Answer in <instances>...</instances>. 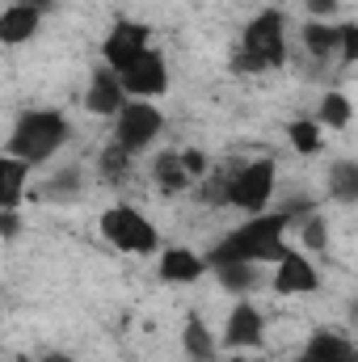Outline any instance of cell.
Masks as SVG:
<instances>
[{
	"instance_id": "cell-1",
	"label": "cell",
	"mask_w": 358,
	"mask_h": 362,
	"mask_svg": "<svg viewBox=\"0 0 358 362\" xmlns=\"http://www.w3.org/2000/svg\"><path fill=\"white\" fill-rule=\"evenodd\" d=\"M282 215H266V219H253L245 223L241 232H232L219 253H215V266H228V262H282L287 249H282Z\"/></svg>"
},
{
	"instance_id": "cell-2",
	"label": "cell",
	"mask_w": 358,
	"mask_h": 362,
	"mask_svg": "<svg viewBox=\"0 0 358 362\" xmlns=\"http://www.w3.org/2000/svg\"><path fill=\"white\" fill-rule=\"evenodd\" d=\"M64 135H68L64 118H59L55 110H38V114H25V118L17 122L8 152H13L17 160H47V156L64 144Z\"/></svg>"
},
{
	"instance_id": "cell-3",
	"label": "cell",
	"mask_w": 358,
	"mask_h": 362,
	"mask_svg": "<svg viewBox=\"0 0 358 362\" xmlns=\"http://www.w3.org/2000/svg\"><path fill=\"white\" fill-rule=\"evenodd\" d=\"M232 64L241 72H258V68H270V64H282V17L278 13H262L245 30V47L232 55Z\"/></svg>"
},
{
	"instance_id": "cell-4",
	"label": "cell",
	"mask_w": 358,
	"mask_h": 362,
	"mask_svg": "<svg viewBox=\"0 0 358 362\" xmlns=\"http://www.w3.org/2000/svg\"><path fill=\"white\" fill-rule=\"evenodd\" d=\"M101 232L122 249V253H152L156 249V232L144 215H135L131 206H114L105 219H101Z\"/></svg>"
},
{
	"instance_id": "cell-5",
	"label": "cell",
	"mask_w": 358,
	"mask_h": 362,
	"mask_svg": "<svg viewBox=\"0 0 358 362\" xmlns=\"http://www.w3.org/2000/svg\"><path fill=\"white\" fill-rule=\"evenodd\" d=\"M270 189H274V165L270 160H258V165L241 169L236 177L228 181V202H236L245 211H262Z\"/></svg>"
},
{
	"instance_id": "cell-6",
	"label": "cell",
	"mask_w": 358,
	"mask_h": 362,
	"mask_svg": "<svg viewBox=\"0 0 358 362\" xmlns=\"http://www.w3.org/2000/svg\"><path fill=\"white\" fill-rule=\"evenodd\" d=\"M139 55H148V30L135 25V21H122V25L105 38V59H110L118 72H127Z\"/></svg>"
},
{
	"instance_id": "cell-7",
	"label": "cell",
	"mask_w": 358,
	"mask_h": 362,
	"mask_svg": "<svg viewBox=\"0 0 358 362\" xmlns=\"http://www.w3.org/2000/svg\"><path fill=\"white\" fill-rule=\"evenodd\" d=\"M156 131H161V114L152 110V105H131V110H122V118H118V144L122 148H144L148 139H156Z\"/></svg>"
},
{
	"instance_id": "cell-8",
	"label": "cell",
	"mask_w": 358,
	"mask_h": 362,
	"mask_svg": "<svg viewBox=\"0 0 358 362\" xmlns=\"http://www.w3.org/2000/svg\"><path fill=\"white\" fill-rule=\"evenodd\" d=\"M118 81L131 93H161L165 89V64H161L156 51H148V55H139L127 72H118Z\"/></svg>"
},
{
	"instance_id": "cell-9",
	"label": "cell",
	"mask_w": 358,
	"mask_h": 362,
	"mask_svg": "<svg viewBox=\"0 0 358 362\" xmlns=\"http://www.w3.org/2000/svg\"><path fill=\"white\" fill-rule=\"evenodd\" d=\"M274 286H278V291H287V295L316 291V270H312L299 253H287V257L278 262V278H274Z\"/></svg>"
},
{
	"instance_id": "cell-10",
	"label": "cell",
	"mask_w": 358,
	"mask_h": 362,
	"mask_svg": "<svg viewBox=\"0 0 358 362\" xmlns=\"http://www.w3.org/2000/svg\"><path fill=\"white\" fill-rule=\"evenodd\" d=\"M304 362H350V346H346V337H337V333H321V337L308 341Z\"/></svg>"
},
{
	"instance_id": "cell-11",
	"label": "cell",
	"mask_w": 358,
	"mask_h": 362,
	"mask_svg": "<svg viewBox=\"0 0 358 362\" xmlns=\"http://www.w3.org/2000/svg\"><path fill=\"white\" fill-rule=\"evenodd\" d=\"M34 25H38V8L17 4V8L4 13V21H0V38H4V42H21V38L34 34Z\"/></svg>"
},
{
	"instance_id": "cell-12",
	"label": "cell",
	"mask_w": 358,
	"mask_h": 362,
	"mask_svg": "<svg viewBox=\"0 0 358 362\" xmlns=\"http://www.w3.org/2000/svg\"><path fill=\"white\" fill-rule=\"evenodd\" d=\"M262 337V316L253 308H236L232 320H228V341L232 346H253Z\"/></svg>"
},
{
	"instance_id": "cell-13",
	"label": "cell",
	"mask_w": 358,
	"mask_h": 362,
	"mask_svg": "<svg viewBox=\"0 0 358 362\" xmlns=\"http://www.w3.org/2000/svg\"><path fill=\"white\" fill-rule=\"evenodd\" d=\"M122 105V81H114V76H97L89 89V110L93 114H114Z\"/></svg>"
},
{
	"instance_id": "cell-14",
	"label": "cell",
	"mask_w": 358,
	"mask_h": 362,
	"mask_svg": "<svg viewBox=\"0 0 358 362\" xmlns=\"http://www.w3.org/2000/svg\"><path fill=\"white\" fill-rule=\"evenodd\" d=\"M161 274H165L169 282H190V278L202 274V262H198L194 253H185V249H169V257L161 262Z\"/></svg>"
},
{
	"instance_id": "cell-15",
	"label": "cell",
	"mask_w": 358,
	"mask_h": 362,
	"mask_svg": "<svg viewBox=\"0 0 358 362\" xmlns=\"http://www.w3.org/2000/svg\"><path fill=\"white\" fill-rule=\"evenodd\" d=\"M156 177H161V189L178 194V189L190 185V169H185V160H178V156H161L156 160Z\"/></svg>"
},
{
	"instance_id": "cell-16",
	"label": "cell",
	"mask_w": 358,
	"mask_h": 362,
	"mask_svg": "<svg viewBox=\"0 0 358 362\" xmlns=\"http://www.w3.org/2000/svg\"><path fill=\"white\" fill-rule=\"evenodd\" d=\"M0 177H4V189H0V198H4V206H13V202H17V194H21V181H25V160L8 156V160L0 165Z\"/></svg>"
},
{
	"instance_id": "cell-17",
	"label": "cell",
	"mask_w": 358,
	"mask_h": 362,
	"mask_svg": "<svg viewBox=\"0 0 358 362\" xmlns=\"http://www.w3.org/2000/svg\"><path fill=\"white\" fill-rule=\"evenodd\" d=\"M304 42L312 47V55H329L333 47H342V30H329V25H308V30H304Z\"/></svg>"
},
{
	"instance_id": "cell-18",
	"label": "cell",
	"mask_w": 358,
	"mask_h": 362,
	"mask_svg": "<svg viewBox=\"0 0 358 362\" xmlns=\"http://www.w3.org/2000/svg\"><path fill=\"white\" fill-rule=\"evenodd\" d=\"M185 354L194 362H207L215 350H211V333L198 325V320H190V329H185Z\"/></svg>"
},
{
	"instance_id": "cell-19",
	"label": "cell",
	"mask_w": 358,
	"mask_h": 362,
	"mask_svg": "<svg viewBox=\"0 0 358 362\" xmlns=\"http://www.w3.org/2000/svg\"><path fill=\"white\" fill-rule=\"evenodd\" d=\"M333 194L342 202H358V165H337L333 169Z\"/></svg>"
},
{
	"instance_id": "cell-20",
	"label": "cell",
	"mask_w": 358,
	"mask_h": 362,
	"mask_svg": "<svg viewBox=\"0 0 358 362\" xmlns=\"http://www.w3.org/2000/svg\"><path fill=\"white\" fill-rule=\"evenodd\" d=\"M127 156H131V148H122V144H114V148H105V152H101V173H105V177H122V173H127Z\"/></svg>"
},
{
	"instance_id": "cell-21",
	"label": "cell",
	"mask_w": 358,
	"mask_h": 362,
	"mask_svg": "<svg viewBox=\"0 0 358 362\" xmlns=\"http://www.w3.org/2000/svg\"><path fill=\"white\" fill-rule=\"evenodd\" d=\"M321 118H325L329 127H346V122H350V101H346V97H337V93H333V97H325Z\"/></svg>"
},
{
	"instance_id": "cell-22",
	"label": "cell",
	"mask_w": 358,
	"mask_h": 362,
	"mask_svg": "<svg viewBox=\"0 0 358 362\" xmlns=\"http://www.w3.org/2000/svg\"><path fill=\"white\" fill-rule=\"evenodd\" d=\"M291 144H295L299 152H316V148H321V135H316L312 122H295V127H291Z\"/></svg>"
},
{
	"instance_id": "cell-23",
	"label": "cell",
	"mask_w": 358,
	"mask_h": 362,
	"mask_svg": "<svg viewBox=\"0 0 358 362\" xmlns=\"http://www.w3.org/2000/svg\"><path fill=\"white\" fill-rule=\"evenodd\" d=\"M219 270H224V282H228L232 291H241V286H249V282H253L249 262H228V266H219Z\"/></svg>"
},
{
	"instance_id": "cell-24",
	"label": "cell",
	"mask_w": 358,
	"mask_h": 362,
	"mask_svg": "<svg viewBox=\"0 0 358 362\" xmlns=\"http://www.w3.org/2000/svg\"><path fill=\"white\" fill-rule=\"evenodd\" d=\"M304 245H308V249H325V223H321L316 215H312L308 228H304Z\"/></svg>"
},
{
	"instance_id": "cell-25",
	"label": "cell",
	"mask_w": 358,
	"mask_h": 362,
	"mask_svg": "<svg viewBox=\"0 0 358 362\" xmlns=\"http://www.w3.org/2000/svg\"><path fill=\"white\" fill-rule=\"evenodd\" d=\"M342 55L358 59V25H342Z\"/></svg>"
},
{
	"instance_id": "cell-26",
	"label": "cell",
	"mask_w": 358,
	"mask_h": 362,
	"mask_svg": "<svg viewBox=\"0 0 358 362\" xmlns=\"http://www.w3.org/2000/svg\"><path fill=\"white\" fill-rule=\"evenodd\" d=\"M181 160H185V169H190V177H198V173H202V169H207V160H202V156H198V152H185V156H181Z\"/></svg>"
},
{
	"instance_id": "cell-27",
	"label": "cell",
	"mask_w": 358,
	"mask_h": 362,
	"mask_svg": "<svg viewBox=\"0 0 358 362\" xmlns=\"http://www.w3.org/2000/svg\"><path fill=\"white\" fill-rule=\"evenodd\" d=\"M308 8H312V13H333L337 0H308Z\"/></svg>"
},
{
	"instance_id": "cell-28",
	"label": "cell",
	"mask_w": 358,
	"mask_h": 362,
	"mask_svg": "<svg viewBox=\"0 0 358 362\" xmlns=\"http://www.w3.org/2000/svg\"><path fill=\"white\" fill-rule=\"evenodd\" d=\"M25 4H30V8H47L51 0H25Z\"/></svg>"
},
{
	"instance_id": "cell-29",
	"label": "cell",
	"mask_w": 358,
	"mask_h": 362,
	"mask_svg": "<svg viewBox=\"0 0 358 362\" xmlns=\"http://www.w3.org/2000/svg\"><path fill=\"white\" fill-rule=\"evenodd\" d=\"M51 362H64V358H51Z\"/></svg>"
},
{
	"instance_id": "cell-30",
	"label": "cell",
	"mask_w": 358,
	"mask_h": 362,
	"mask_svg": "<svg viewBox=\"0 0 358 362\" xmlns=\"http://www.w3.org/2000/svg\"><path fill=\"white\" fill-rule=\"evenodd\" d=\"M236 362H241V358H236Z\"/></svg>"
}]
</instances>
